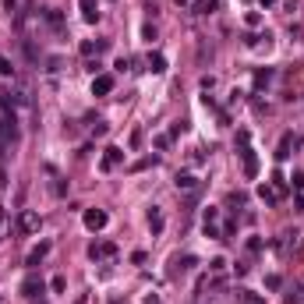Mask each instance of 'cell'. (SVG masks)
<instances>
[{"instance_id":"6da1fadb","label":"cell","mask_w":304,"mask_h":304,"mask_svg":"<svg viewBox=\"0 0 304 304\" xmlns=\"http://www.w3.org/2000/svg\"><path fill=\"white\" fill-rule=\"evenodd\" d=\"M14 138H18V117H14L11 103H0V152L11 149Z\"/></svg>"},{"instance_id":"7a4b0ae2","label":"cell","mask_w":304,"mask_h":304,"mask_svg":"<svg viewBox=\"0 0 304 304\" xmlns=\"http://www.w3.org/2000/svg\"><path fill=\"white\" fill-rule=\"evenodd\" d=\"M237 142H240V159H244V177H258V159H255V152H251V135L240 128L237 131Z\"/></svg>"},{"instance_id":"3957f363","label":"cell","mask_w":304,"mask_h":304,"mask_svg":"<svg viewBox=\"0 0 304 304\" xmlns=\"http://www.w3.org/2000/svg\"><path fill=\"white\" fill-rule=\"evenodd\" d=\"M297 149H301V135H283L280 138V149H276V159H290Z\"/></svg>"},{"instance_id":"277c9868","label":"cell","mask_w":304,"mask_h":304,"mask_svg":"<svg viewBox=\"0 0 304 304\" xmlns=\"http://www.w3.org/2000/svg\"><path fill=\"white\" fill-rule=\"evenodd\" d=\"M205 233H209L212 240H220V237H223V230H220V209H212V205L205 209Z\"/></svg>"},{"instance_id":"5b68a950","label":"cell","mask_w":304,"mask_h":304,"mask_svg":"<svg viewBox=\"0 0 304 304\" xmlns=\"http://www.w3.org/2000/svg\"><path fill=\"white\" fill-rule=\"evenodd\" d=\"M106 220H110V216H106L103 209H85V227H88V230H103V227H106Z\"/></svg>"},{"instance_id":"8992f818","label":"cell","mask_w":304,"mask_h":304,"mask_svg":"<svg viewBox=\"0 0 304 304\" xmlns=\"http://www.w3.org/2000/svg\"><path fill=\"white\" fill-rule=\"evenodd\" d=\"M120 159H124V149H117V145H110V149L103 152V159H99V166H103V170L110 173V170H113V166H117Z\"/></svg>"},{"instance_id":"52a82bcc","label":"cell","mask_w":304,"mask_h":304,"mask_svg":"<svg viewBox=\"0 0 304 304\" xmlns=\"http://www.w3.org/2000/svg\"><path fill=\"white\" fill-rule=\"evenodd\" d=\"M113 92V75H96L92 81V96H110Z\"/></svg>"},{"instance_id":"ba28073f","label":"cell","mask_w":304,"mask_h":304,"mask_svg":"<svg viewBox=\"0 0 304 304\" xmlns=\"http://www.w3.org/2000/svg\"><path fill=\"white\" fill-rule=\"evenodd\" d=\"M46 255H50V240H39V244H36V248L28 251V258H25V265H39V262H43Z\"/></svg>"},{"instance_id":"9c48e42d","label":"cell","mask_w":304,"mask_h":304,"mask_svg":"<svg viewBox=\"0 0 304 304\" xmlns=\"http://www.w3.org/2000/svg\"><path fill=\"white\" fill-rule=\"evenodd\" d=\"M173 184H177V191H195V188H198V177H195V173H177Z\"/></svg>"},{"instance_id":"30bf717a","label":"cell","mask_w":304,"mask_h":304,"mask_svg":"<svg viewBox=\"0 0 304 304\" xmlns=\"http://www.w3.org/2000/svg\"><path fill=\"white\" fill-rule=\"evenodd\" d=\"M258 198H262L265 205H276V202H280L283 195L276 191V184H262V188H258Z\"/></svg>"},{"instance_id":"8fae6325","label":"cell","mask_w":304,"mask_h":304,"mask_svg":"<svg viewBox=\"0 0 304 304\" xmlns=\"http://www.w3.org/2000/svg\"><path fill=\"white\" fill-rule=\"evenodd\" d=\"M163 227H166V220H163V212L152 205V209H149V230H152V237H159V233H163Z\"/></svg>"},{"instance_id":"7c38bea8","label":"cell","mask_w":304,"mask_h":304,"mask_svg":"<svg viewBox=\"0 0 304 304\" xmlns=\"http://www.w3.org/2000/svg\"><path fill=\"white\" fill-rule=\"evenodd\" d=\"M21 294H25V297H36V294H43V280H39V276H28V280L21 283Z\"/></svg>"},{"instance_id":"4fadbf2b","label":"cell","mask_w":304,"mask_h":304,"mask_svg":"<svg viewBox=\"0 0 304 304\" xmlns=\"http://www.w3.org/2000/svg\"><path fill=\"white\" fill-rule=\"evenodd\" d=\"M18 227L25 230V233H36V230H39V216H36V212H21Z\"/></svg>"},{"instance_id":"5bb4252c","label":"cell","mask_w":304,"mask_h":304,"mask_svg":"<svg viewBox=\"0 0 304 304\" xmlns=\"http://www.w3.org/2000/svg\"><path fill=\"white\" fill-rule=\"evenodd\" d=\"M88 255H92V258H110V255H117V248H113V244H92Z\"/></svg>"},{"instance_id":"9a60e30c","label":"cell","mask_w":304,"mask_h":304,"mask_svg":"<svg viewBox=\"0 0 304 304\" xmlns=\"http://www.w3.org/2000/svg\"><path fill=\"white\" fill-rule=\"evenodd\" d=\"M149 71L152 75H163L166 71V57L163 53H149Z\"/></svg>"},{"instance_id":"2e32d148","label":"cell","mask_w":304,"mask_h":304,"mask_svg":"<svg viewBox=\"0 0 304 304\" xmlns=\"http://www.w3.org/2000/svg\"><path fill=\"white\" fill-rule=\"evenodd\" d=\"M81 14H85V21H96L99 18V4L96 0H81Z\"/></svg>"},{"instance_id":"e0dca14e","label":"cell","mask_w":304,"mask_h":304,"mask_svg":"<svg viewBox=\"0 0 304 304\" xmlns=\"http://www.w3.org/2000/svg\"><path fill=\"white\" fill-rule=\"evenodd\" d=\"M43 14H46V21H50L53 28H64V18H60V11H57V7H46Z\"/></svg>"},{"instance_id":"ac0fdd59","label":"cell","mask_w":304,"mask_h":304,"mask_svg":"<svg viewBox=\"0 0 304 304\" xmlns=\"http://www.w3.org/2000/svg\"><path fill=\"white\" fill-rule=\"evenodd\" d=\"M272 81V68H262V71H255V85L262 88V85H269Z\"/></svg>"},{"instance_id":"d6986e66","label":"cell","mask_w":304,"mask_h":304,"mask_svg":"<svg viewBox=\"0 0 304 304\" xmlns=\"http://www.w3.org/2000/svg\"><path fill=\"white\" fill-rule=\"evenodd\" d=\"M240 304H265V297H258L251 290H240Z\"/></svg>"},{"instance_id":"ffe728a7","label":"cell","mask_w":304,"mask_h":304,"mask_svg":"<svg viewBox=\"0 0 304 304\" xmlns=\"http://www.w3.org/2000/svg\"><path fill=\"white\" fill-rule=\"evenodd\" d=\"M265 287H269V290H280V287H283V276H276V272L265 276Z\"/></svg>"},{"instance_id":"44dd1931","label":"cell","mask_w":304,"mask_h":304,"mask_svg":"<svg viewBox=\"0 0 304 304\" xmlns=\"http://www.w3.org/2000/svg\"><path fill=\"white\" fill-rule=\"evenodd\" d=\"M152 163H156V156H145V159H138V163H135L131 170H135V173H138V170H149Z\"/></svg>"},{"instance_id":"7402d4cb","label":"cell","mask_w":304,"mask_h":304,"mask_svg":"<svg viewBox=\"0 0 304 304\" xmlns=\"http://www.w3.org/2000/svg\"><path fill=\"white\" fill-rule=\"evenodd\" d=\"M14 75V68H11V60L7 57H0V78H11Z\"/></svg>"},{"instance_id":"603a6c76","label":"cell","mask_w":304,"mask_h":304,"mask_svg":"<svg viewBox=\"0 0 304 304\" xmlns=\"http://www.w3.org/2000/svg\"><path fill=\"white\" fill-rule=\"evenodd\" d=\"M50 287H53L57 294H64V290H68V280H64V276H53V283H50Z\"/></svg>"},{"instance_id":"cb8c5ba5","label":"cell","mask_w":304,"mask_h":304,"mask_svg":"<svg viewBox=\"0 0 304 304\" xmlns=\"http://www.w3.org/2000/svg\"><path fill=\"white\" fill-rule=\"evenodd\" d=\"M290 184H294L297 191H304V173H301V170H294V177H290Z\"/></svg>"},{"instance_id":"d4e9b609","label":"cell","mask_w":304,"mask_h":304,"mask_svg":"<svg viewBox=\"0 0 304 304\" xmlns=\"http://www.w3.org/2000/svg\"><path fill=\"white\" fill-rule=\"evenodd\" d=\"M209 269H212V272H223V269H227V262H223V258H212V262H209Z\"/></svg>"},{"instance_id":"484cf974","label":"cell","mask_w":304,"mask_h":304,"mask_svg":"<svg viewBox=\"0 0 304 304\" xmlns=\"http://www.w3.org/2000/svg\"><path fill=\"white\" fill-rule=\"evenodd\" d=\"M92 135H96V138H99V135H106V124H103V120H96V124H92Z\"/></svg>"},{"instance_id":"4316f807","label":"cell","mask_w":304,"mask_h":304,"mask_svg":"<svg viewBox=\"0 0 304 304\" xmlns=\"http://www.w3.org/2000/svg\"><path fill=\"white\" fill-rule=\"evenodd\" d=\"M177 265H180V269H191V265H195V258H191V255H184V258H177Z\"/></svg>"},{"instance_id":"83f0119b","label":"cell","mask_w":304,"mask_h":304,"mask_svg":"<svg viewBox=\"0 0 304 304\" xmlns=\"http://www.w3.org/2000/svg\"><path fill=\"white\" fill-rule=\"evenodd\" d=\"M4 11L7 14H18V0H4Z\"/></svg>"},{"instance_id":"f1b7e54d","label":"cell","mask_w":304,"mask_h":304,"mask_svg":"<svg viewBox=\"0 0 304 304\" xmlns=\"http://www.w3.org/2000/svg\"><path fill=\"white\" fill-rule=\"evenodd\" d=\"M290 304H304V287H297V294L290 297Z\"/></svg>"},{"instance_id":"f546056e","label":"cell","mask_w":304,"mask_h":304,"mask_svg":"<svg viewBox=\"0 0 304 304\" xmlns=\"http://www.w3.org/2000/svg\"><path fill=\"white\" fill-rule=\"evenodd\" d=\"M294 212H304V195H297V202H294Z\"/></svg>"},{"instance_id":"4dcf8cb0","label":"cell","mask_w":304,"mask_h":304,"mask_svg":"<svg viewBox=\"0 0 304 304\" xmlns=\"http://www.w3.org/2000/svg\"><path fill=\"white\" fill-rule=\"evenodd\" d=\"M258 4H262V7H272V4H276V0H258Z\"/></svg>"}]
</instances>
